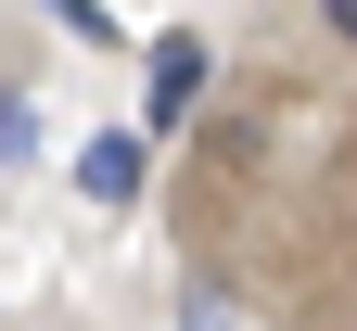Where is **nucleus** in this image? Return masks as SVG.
<instances>
[{
  "label": "nucleus",
  "mask_w": 357,
  "mask_h": 331,
  "mask_svg": "<svg viewBox=\"0 0 357 331\" xmlns=\"http://www.w3.org/2000/svg\"><path fill=\"white\" fill-rule=\"evenodd\" d=\"M141 140H128V128H102V140H89V153H77V178H89V204H128V192H141Z\"/></svg>",
  "instance_id": "1"
},
{
  "label": "nucleus",
  "mask_w": 357,
  "mask_h": 331,
  "mask_svg": "<svg viewBox=\"0 0 357 331\" xmlns=\"http://www.w3.org/2000/svg\"><path fill=\"white\" fill-rule=\"evenodd\" d=\"M192 89H204V38H153V128L192 115Z\"/></svg>",
  "instance_id": "2"
},
{
  "label": "nucleus",
  "mask_w": 357,
  "mask_h": 331,
  "mask_svg": "<svg viewBox=\"0 0 357 331\" xmlns=\"http://www.w3.org/2000/svg\"><path fill=\"white\" fill-rule=\"evenodd\" d=\"M26 153H38V115L13 102V89H0V166H26Z\"/></svg>",
  "instance_id": "3"
},
{
  "label": "nucleus",
  "mask_w": 357,
  "mask_h": 331,
  "mask_svg": "<svg viewBox=\"0 0 357 331\" xmlns=\"http://www.w3.org/2000/svg\"><path fill=\"white\" fill-rule=\"evenodd\" d=\"M319 13H332V38H344V52H357V0H319Z\"/></svg>",
  "instance_id": "4"
}]
</instances>
